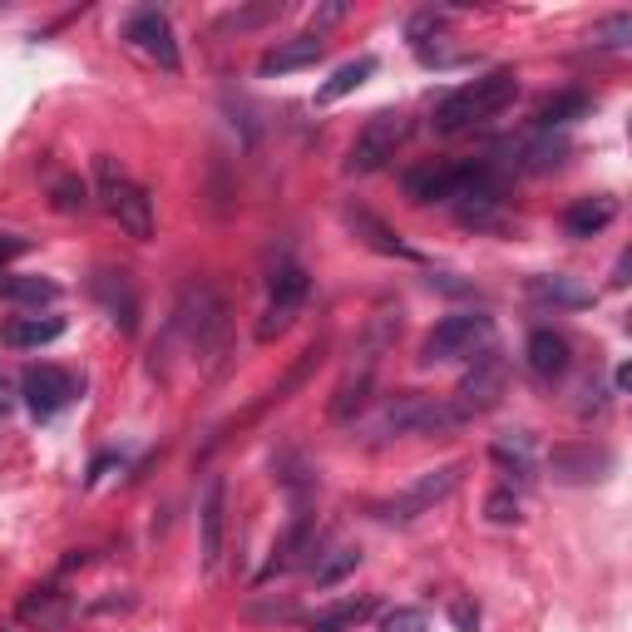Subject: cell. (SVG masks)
I'll return each instance as SVG.
<instances>
[{
	"mask_svg": "<svg viewBox=\"0 0 632 632\" xmlns=\"http://www.w3.org/2000/svg\"><path fill=\"white\" fill-rule=\"evenodd\" d=\"M583 114H588V94H554V99L534 114V124H539V129H554V124L583 119Z\"/></svg>",
	"mask_w": 632,
	"mask_h": 632,
	"instance_id": "f1b7e54d",
	"label": "cell"
},
{
	"mask_svg": "<svg viewBox=\"0 0 632 632\" xmlns=\"http://www.w3.org/2000/svg\"><path fill=\"white\" fill-rule=\"evenodd\" d=\"M484 519L489 524H519V494L514 489H494L484 499Z\"/></svg>",
	"mask_w": 632,
	"mask_h": 632,
	"instance_id": "d6a6232c",
	"label": "cell"
},
{
	"mask_svg": "<svg viewBox=\"0 0 632 632\" xmlns=\"http://www.w3.org/2000/svg\"><path fill=\"white\" fill-rule=\"evenodd\" d=\"M509 164L514 168H524V173H544V168H558L563 164V154H568V144L563 139H529V144H509Z\"/></svg>",
	"mask_w": 632,
	"mask_h": 632,
	"instance_id": "603a6c76",
	"label": "cell"
},
{
	"mask_svg": "<svg viewBox=\"0 0 632 632\" xmlns=\"http://www.w3.org/2000/svg\"><path fill=\"white\" fill-rule=\"evenodd\" d=\"M60 331H65L60 316H15V322L6 326V341L10 346H50V341H60Z\"/></svg>",
	"mask_w": 632,
	"mask_h": 632,
	"instance_id": "484cf974",
	"label": "cell"
},
{
	"mask_svg": "<svg viewBox=\"0 0 632 632\" xmlns=\"http://www.w3.org/2000/svg\"><path fill=\"white\" fill-rule=\"evenodd\" d=\"M94 183H99V203L114 223L124 228L134 242H149L154 238V198L144 183H134L114 158H99L94 164Z\"/></svg>",
	"mask_w": 632,
	"mask_h": 632,
	"instance_id": "7a4b0ae2",
	"label": "cell"
},
{
	"mask_svg": "<svg viewBox=\"0 0 632 632\" xmlns=\"http://www.w3.org/2000/svg\"><path fill=\"white\" fill-rule=\"evenodd\" d=\"M173 326L183 331L188 351L203 361H218L228 351V307L213 287H188V297L173 312Z\"/></svg>",
	"mask_w": 632,
	"mask_h": 632,
	"instance_id": "277c9868",
	"label": "cell"
},
{
	"mask_svg": "<svg viewBox=\"0 0 632 632\" xmlns=\"http://www.w3.org/2000/svg\"><path fill=\"white\" fill-rule=\"evenodd\" d=\"M494 465H499L509 480H519V484H529L534 480V455H529V435H504V440H494Z\"/></svg>",
	"mask_w": 632,
	"mask_h": 632,
	"instance_id": "d4e9b609",
	"label": "cell"
},
{
	"mask_svg": "<svg viewBox=\"0 0 632 632\" xmlns=\"http://www.w3.org/2000/svg\"><path fill=\"white\" fill-rule=\"evenodd\" d=\"M371 613H376V598H346V603H336V608H326V613H316L312 632H351V628H361Z\"/></svg>",
	"mask_w": 632,
	"mask_h": 632,
	"instance_id": "83f0119b",
	"label": "cell"
},
{
	"mask_svg": "<svg viewBox=\"0 0 632 632\" xmlns=\"http://www.w3.org/2000/svg\"><path fill=\"white\" fill-rule=\"evenodd\" d=\"M628 40H632V15L628 10H618V15H608V20H598L593 25V45L618 50V45H628Z\"/></svg>",
	"mask_w": 632,
	"mask_h": 632,
	"instance_id": "1f68e13d",
	"label": "cell"
},
{
	"mask_svg": "<svg viewBox=\"0 0 632 632\" xmlns=\"http://www.w3.org/2000/svg\"><path fill=\"white\" fill-rule=\"evenodd\" d=\"M70 618V593L60 588H35V593L20 598V623L35 632H55Z\"/></svg>",
	"mask_w": 632,
	"mask_h": 632,
	"instance_id": "ac0fdd59",
	"label": "cell"
},
{
	"mask_svg": "<svg viewBox=\"0 0 632 632\" xmlns=\"http://www.w3.org/2000/svg\"><path fill=\"white\" fill-rule=\"evenodd\" d=\"M198 519H203V568H218V558H223V480H208Z\"/></svg>",
	"mask_w": 632,
	"mask_h": 632,
	"instance_id": "44dd1931",
	"label": "cell"
},
{
	"mask_svg": "<svg viewBox=\"0 0 632 632\" xmlns=\"http://www.w3.org/2000/svg\"><path fill=\"white\" fill-rule=\"evenodd\" d=\"M396 336V316L391 312H381L371 322V336H366V346H361V356L351 361V371L341 376V386L331 391V405H326V415L336 420V425H346V420H356L366 410V400H371V386H376V366H381V351H386V341Z\"/></svg>",
	"mask_w": 632,
	"mask_h": 632,
	"instance_id": "3957f363",
	"label": "cell"
},
{
	"mask_svg": "<svg viewBox=\"0 0 632 632\" xmlns=\"http://www.w3.org/2000/svg\"><path fill=\"white\" fill-rule=\"evenodd\" d=\"M322 60V40L316 35H297V40H282L272 45L267 55L257 60V75H292V70H307Z\"/></svg>",
	"mask_w": 632,
	"mask_h": 632,
	"instance_id": "e0dca14e",
	"label": "cell"
},
{
	"mask_svg": "<svg viewBox=\"0 0 632 632\" xmlns=\"http://www.w3.org/2000/svg\"><path fill=\"white\" fill-rule=\"evenodd\" d=\"M489 341H494V322H489V316H480V312L445 316V322L425 336L420 361H425V366H435V361H470V356H480Z\"/></svg>",
	"mask_w": 632,
	"mask_h": 632,
	"instance_id": "8992f818",
	"label": "cell"
},
{
	"mask_svg": "<svg viewBox=\"0 0 632 632\" xmlns=\"http://www.w3.org/2000/svg\"><path fill=\"white\" fill-rule=\"evenodd\" d=\"M312 539H316V519H312V514H302V519L287 529V539L277 544V554H272V563L262 568V583H267V578H277V573H292V568H297L302 558H307Z\"/></svg>",
	"mask_w": 632,
	"mask_h": 632,
	"instance_id": "ffe728a7",
	"label": "cell"
},
{
	"mask_svg": "<svg viewBox=\"0 0 632 632\" xmlns=\"http://www.w3.org/2000/svg\"><path fill=\"white\" fill-rule=\"evenodd\" d=\"M514 94H519V75H514V70H489V75L460 84L455 94H445V99L435 104V134H470L474 124L509 109Z\"/></svg>",
	"mask_w": 632,
	"mask_h": 632,
	"instance_id": "6da1fadb",
	"label": "cell"
},
{
	"mask_svg": "<svg viewBox=\"0 0 632 632\" xmlns=\"http://www.w3.org/2000/svg\"><path fill=\"white\" fill-rule=\"evenodd\" d=\"M356 563H361V549H336L331 558L316 563V588H336L346 573H356Z\"/></svg>",
	"mask_w": 632,
	"mask_h": 632,
	"instance_id": "4dcf8cb0",
	"label": "cell"
},
{
	"mask_svg": "<svg viewBox=\"0 0 632 632\" xmlns=\"http://www.w3.org/2000/svg\"><path fill=\"white\" fill-rule=\"evenodd\" d=\"M341 15H346V6H341V0H331V6H322V10H316V15H312V35L322 40V30H326V25H336V20H341Z\"/></svg>",
	"mask_w": 632,
	"mask_h": 632,
	"instance_id": "8d00e7d4",
	"label": "cell"
},
{
	"mask_svg": "<svg viewBox=\"0 0 632 632\" xmlns=\"http://www.w3.org/2000/svg\"><path fill=\"white\" fill-rule=\"evenodd\" d=\"M504 381H509V366H504V356L494 351V346H484L480 356H470V371L460 376L455 396H445V400L455 405L460 420H474V415H484V410L499 405Z\"/></svg>",
	"mask_w": 632,
	"mask_h": 632,
	"instance_id": "5b68a950",
	"label": "cell"
},
{
	"mask_svg": "<svg viewBox=\"0 0 632 632\" xmlns=\"http://www.w3.org/2000/svg\"><path fill=\"white\" fill-rule=\"evenodd\" d=\"M371 75H376V60H371V55L351 60V65H341L331 80L322 84V89H316V104H336V99H346V94H351V89H361V84L371 80Z\"/></svg>",
	"mask_w": 632,
	"mask_h": 632,
	"instance_id": "4316f807",
	"label": "cell"
},
{
	"mask_svg": "<svg viewBox=\"0 0 632 632\" xmlns=\"http://www.w3.org/2000/svg\"><path fill=\"white\" fill-rule=\"evenodd\" d=\"M465 420L445 396H396L381 415V435H450Z\"/></svg>",
	"mask_w": 632,
	"mask_h": 632,
	"instance_id": "52a82bcc",
	"label": "cell"
},
{
	"mask_svg": "<svg viewBox=\"0 0 632 632\" xmlns=\"http://www.w3.org/2000/svg\"><path fill=\"white\" fill-rule=\"evenodd\" d=\"M425 613L420 608H391V613L381 618V632H425Z\"/></svg>",
	"mask_w": 632,
	"mask_h": 632,
	"instance_id": "836d02e7",
	"label": "cell"
},
{
	"mask_svg": "<svg viewBox=\"0 0 632 632\" xmlns=\"http://www.w3.org/2000/svg\"><path fill=\"white\" fill-rule=\"evenodd\" d=\"M307 292H312V277L302 267H282L272 277V297H267V312L257 322V341H277L282 331H292V322L307 307Z\"/></svg>",
	"mask_w": 632,
	"mask_h": 632,
	"instance_id": "30bf717a",
	"label": "cell"
},
{
	"mask_svg": "<svg viewBox=\"0 0 632 632\" xmlns=\"http://www.w3.org/2000/svg\"><path fill=\"white\" fill-rule=\"evenodd\" d=\"M460 480H465V465H440V470H425L415 484H410L405 494H396V499L376 504V519H386V524H410V519H420V514L435 509L440 499H450V494L460 489Z\"/></svg>",
	"mask_w": 632,
	"mask_h": 632,
	"instance_id": "ba28073f",
	"label": "cell"
},
{
	"mask_svg": "<svg viewBox=\"0 0 632 632\" xmlns=\"http://www.w3.org/2000/svg\"><path fill=\"white\" fill-rule=\"evenodd\" d=\"M55 208H60V213H75V208H84V183H75V178H60V183H55Z\"/></svg>",
	"mask_w": 632,
	"mask_h": 632,
	"instance_id": "e575fe53",
	"label": "cell"
},
{
	"mask_svg": "<svg viewBox=\"0 0 632 632\" xmlns=\"http://www.w3.org/2000/svg\"><path fill=\"white\" fill-rule=\"evenodd\" d=\"M524 361H529V371L539 376V381H558V376L568 371V341L549 326H539V331L529 336V346H524Z\"/></svg>",
	"mask_w": 632,
	"mask_h": 632,
	"instance_id": "2e32d148",
	"label": "cell"
},
{
	"mask_svg": "<svg viewBox=\"0 0 632 632\" xmlns=\"http://www.w3.org/2000/svg\"><path fill=\"white\" fill-rule=\"evenodd\" d=\"M529 297L534 302H554V307H593V292L578 287L573 277H534Z\"/></svg>",
	"mask_w": 632,
	"mask_h": 632,
	"instance_id": "cb8c5ba5",
	"label": "cell"
},
{
	"mask_svg": "<svg viewBox=\"0 0 632 632\" xmlns=\"http://www.w3.org/2000/svg\"><path fill=\"white\" fill-rule=\"evenodd\" d=\"M346 223H351V233L361 238L366 247L386 252V257H405V262H415V247H410V242H400V233H391V228H386L376 213H366V208H346Z\"/></svg>",
	"mask_w": 632,
	"mask_h": 632,
	"instance_id": "d6986e66",
	"label": "cell"
},
{
	"mask_svg": "<svg viewBox=\"0 0 632 632\" xmlns=\"http://www.w3.org/2000/svg\"><path fill=\"white\" fill-rule=\"evenodd\" d=\"M89 292H94V302L104 307V316H109L124 336L139 331V287H134L129 272H124V267H99L89 277Z\"/></svg>",
	"mask_w": 632,
	"mask_h": 632,
	"instance_id": "8fae6325",
	"label": "cell"
},
{
	"mask_svg": "<svg viewBox=\"0 0 632 632\" xmlns=\"http://www.w3.org/2000/svg\"><path fill=\"white\" fill-rule=\"evenodd\" d=\"M549 470H554V480H563V484H593L613 470V455L593 450V445H558L549 455Z\"/></svg>",
	"mask_w": 632,
	"mask_h": 632,
	"instance_id": "5bb4252c",
	"label": "cell"
},
{
	"mask_svg": "<svg viewBox=\"0 0 632 632\" xmlns=\"http://www.w3.org/2000/svg\"><path fill=\"white\" fill-rule=\"evenodd\" d=\"M0 415H6V405H0Z\"/></svg>",
	"mask_w": 632,
	"mask_h": 632,
	"instance_id": "f35d334b",
	"label": "cell"
},
{
	"mask_svg": "<svg viewBox=\"0 0 632 632\" xmlns=\"http://www.w3.org/2000/svg\"><path fill=\"white\" fill-rule=\"evenodd\" d=\"M0 297H15V302H55L60 287L45 277H0Z\"/></svg>",
	"mask_w": 632,
	"mask_h": 632,
	"instance_id": "f546056e",
	"label": "cell"
},
{
	"mask_svg": "<svg viewBox=\"0 0 632 632\" xmlns=\"http://www.w3.org/2000/svg\"><path fill=\"white\" fill-rule=\"evenodd\" d=\"M124 35H129L149 60H158L164 70H178V40H173V25H168L164 10H139Z\"/></svg>",
	"mask_w": 632,
	"mask_h": 632,
	"instance_id": "4fadbf2b",
	"label": "cell"
},
{
	"mask_svg": "<svg viewBox=\"0 0 632 632\" xmlns=\"http://www.w3.org/2000/svg\"><path fill=\"white\" fill-rule=\"evenodd\" d=\"M25 247H30L25 238H15V233H0V267H6V262H15Z\"/></svg>",
	"mask_w": 632,
	"mask_h": 632,
	"instance_id": "74e56055",
	"label": "cell"
},
{
	"mask_svg": "<svg viewBox=\"0 0 632 632\" xmlns=\"http://www.w3.org/2000/svg\"><path fill=\"white\" fill-rule=\"evenodd\" d=\"M450 623L460 632H480V608H474L470 598H455V603H450Z\"/></svg>",
	"mask_w": 632,
	"mask_h": 632,
	"instance_id": "d590c367",
	"label": "cell"
},
{
	"mask_svg": "<svg viewBox=\"0 0 632 632\" xmlns=\"http://www.w3.org/2000/svg\"><path fill=\"white\" fill-rule=\"evenodd\" d=\"M405 139H410L405 114H376V119H366V129L351 144V158H346V173H381Z\"/></svg>",
	"mask_w": 632,
	"mask_h": 632,
	"instance_id": "9c48e42d",
	"label": "cell"
},
{
	"mask_svg": "<svg viewBox=\"0 0 632 632\" xmlns=\"http://www.w3.org/2000/svg\"><path fill=\"white\" fill-rule=\"evenodd\" d=\"M20 396H25V405L35 410L40 420H50V415H60L80 391L60 366H35V371H25V381H20Z\"/></svg>",
	"mask_w": 632,
	"mask_h": 632,
	"instance_id": "7c38bea8",
	"label": "cell"
},
{
	"mask_svg": "<svg viewBox=\"0 0 632 632\" xmlns=\"http://www.w3.org/2000/svg\"><path fill=\"white\" fill-rule=\"evenodd\" d=\"M460 188V164H420L405 173V193L415 203H450Z\"/></svg>",
	"mask_w": 632,
	"mask_h": 632,
	"instance_id": "9a60e30c",
	"label": "cell"
},
{
	"mask_svg": "<svg viewBox=\"0 0 632 632\" xmlns=\"http://www.w3.org/2000/svg\"><path fill=\"white\" fill-rule=\"evenodd\" d=\"M613 218H618V203H613V198H578V203L563 213V228H568L573 238H593V233H603Z\"/></svg>",
	"mask_w": 632,
	"mask_h": 632,
	"instance_id": "7402d4cb",
	"label": "cell"
}]
</instances>
